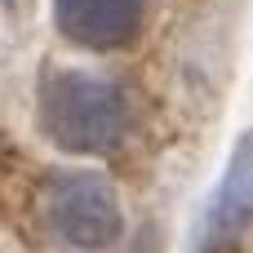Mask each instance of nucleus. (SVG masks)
<instances>
[{
	"mask_svg": "<svg viewBox=\"0 0 253 253\" xmlns=\"http://www.w3.org/2000/svg\"><path fill=\"white\" fill-rule=\"evenodd\" d=\"M58 27L89 49H120L142 27V0H58Z\"/></svg>",
	"mask_w": 253,
	"mask_h": 253,
	"instance_id": "obj_3",
	"label": "nucleus"
},
{
	"mask_svg": "<svg viewBox=\"0 0 253 253\" xmlns=\"http://www.w3.org/2000/svg\"><path fill=\"white\" fill-rule=\"evenodd\" d=\"M49 222L76 249H107L120 236V205L102 178L71 173L49 191Z\"/></svg>",
	"mask_w": 253,
	"mask_h": 253,
	"instance_id": "obj_2",
	"label": "nucleus"
},
{
	"mask_svg": "<svg viewBox=\"0 0 253 253\" xmlns=\"http://www.w3.org/2000/svg\"><path fill=\"white\" fill-rule=\"evenodd\" d=\"M40 125L67 151H107L129 129V98L111 80L58 71L40 93Z\"/></svg>",
	"mask_w": 253,
	"mask_h": 253,
	"instance_id": "obj_1",
	"label": "nucleus"
},
{
	"mask_svg": "<svg viewBox=\"0 0 253 253\" xmlns=\"http://www.w3.org/2000/svg\"><path fill=\"white\" fill-rule=\"evenodd\" d=\"M249 222H253V133L236 147V160H231V169H227V178H222V187H218V196L200 222V245L222 249Z\"/></svg>",
	"mask_w": 253,
	"mask_h": 253,
	"instance_id": "obj_4",
	"label": "nucleus"
}]
</instances>
